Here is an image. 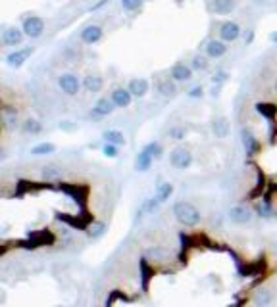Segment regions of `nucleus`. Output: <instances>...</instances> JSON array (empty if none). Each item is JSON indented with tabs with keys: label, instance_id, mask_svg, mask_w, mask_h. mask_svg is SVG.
<instances>
[{
	"label": "nucleus",
	"instance_id": "f257e3e1",
	"mask_svg": "<svg viewBox=\"0 0 277 307\" xmlns=\"http://www.w3.org/2000/svg\"><path fill=\"white\" fill-rule=\"evenodd\" d=\"M173 215L185 227H196L200 223V211L191 202H177L173 205Z\"/></svg>",
	"mask_w": 277,
	"mask_h": 307
},
{
	"label": "nucleus",
	"instance_id": "f03ea898",
	"mask_svg": "<svg viewBox=\"0 0 277 307\" xmlns=\"http://www.w3.org/2000/svg\"><path fill=\"white\" fill-rule=\"evenodd\" d=\"M22 29L29 39H39L45 33V20L39 18V16H29V18L23 20Z\"/></svg>",
	"mask_w": 277,
	"mask_h": 307
},
{
	"label": "nucleus",
	"instance_id": "7ed1b4c3",
	"mask_svg": "<svg viewBox=\"0 0 277 307\" xmlns=\"http://www.w3.org/2000/svg\"><path fill=\"white\" fill-rule=\"evenodd\" d=\"M58 87L62 88L64 94L75 96V94L79 92V88H81V81H79L77 75H73V73H64V75L58 77Z\"/></svg>",
	"mask_w": 277,
	"mask_h": 307
},
{
	"label": "nucleus",
	"instance_id": "20e7f679",
	"mask_svg": "<svg viewBox=\"0 0 277 307\" xmlns=\"http://www.w3.org/2000/svg\"><path fill=\"white\" fill-rule=\"evenodd\" d=\"M169 163L175 169H189L193 163V154L185 148H175L173 152L169 154Z\"/></svg>",
	"mask_w": 277,
	"mask_h": 307
},
{
	"label": "nucleus",
	"instance_id": "39448f33",
	"mask_svg": "<svg viewBox=\"0 0 277 307\" xmlns=\"http://www.w3.org/2000/svg\"><path fill=\"white\" fill-rule=\"evenodd\" d=\"M239 35H241L239 23H235V22L222 23V27H220V37H222L223 43H233V41H237Z\"/></svg>",
	"mask_w": 277,
	"mask_h": 307
},
{
	"label": "nucleus",
	"instance_id": "423d86ee",
	"mask_svg": "<svg viewBox=\"0 0 277 307\" xmlns=\"http://www.w3.org/2000/svg\"><path fill=\"white\" fill-rule=\"evenodd\" d=\"M23 29H18V27H6L2 31V43L6 46H20L23 41Z\"/></svg>",
	"mask_w": 277,
	"mask_h": 307
},
{
	"label": "nucleus",
	"instance_id": "0eeeda50",
	"mask_svg": "<svg viewBox=\"0 0 277 307\" xmlns=\"http://www.w3.org/2000/svg\"><path fill=\"white\" fill-rule=\"evenodd\" d=\"M33 54V48H22V50H16V52H12V54H8L6 56V64L10 67H22L25 62H27V58Z\"/></svg>",
	"mask_w": 277,
	"mask_h": 307
},
{
	"label": "nucleus",
	"instance_id": "6e6552de",
	"mask_svg": "<svg viewBox=\"0 0 277 307\" xmlns=\"http://www.w3.org/2000/svg\"><path fill=\"white\" fill-rule=\"evenodd\" d=\"M229 219L233 223H239V225H245V223H250L252 221V211L245 205H235L229 209Z\"/></svg>",
	"mask_w": 277,
	"mask_h": 307
},
{
	"label": "nucleus",
	"instance_id": "1a4fd4ad",
	"mask_svg": "<svg viewBox=\"0 0 277 307\" xmlns=\"http://www.w3.org/2000/svg\"><path fill=\"white\" fill-rule=\"evenodd\" d=\"M102 35H104V31H102L100 25H87V27L81 31V41L87 44H94L102 39Z\"/></svg>",
	"mask_w": 277,
	"mask_h": 307
},
{
	"label": "nucleus",
	"instance_id": "9d476101",
	"mask_svg": "<svg viewBox=\"0 0 277 307\" xmlns=\"http://www.w3.org/2000/svg\"><path fill=\"white\" fill-rule=\"evenodd\" d=\"M171 79L177 81V83H185V81H191L193 79V67L185 66V64H175L171 67Z\"/></svg>",
	"mask_w": 277,
	"mask_h": 307
},
{
	"label": "nucleus",
	"instance_id": "9b49d317",
	"mask_svg": "<svg viewBox=\"0 0 277 307\" xmlns=\"http://www.w3.org/2000/svg\"><path fill=\"white\" fill-rule=\"evenodd\" d=\"M131 92H129V88H115L114 92H112V102L115 104V108H129V104H131Z\"/></svg>",
	"mask_w": 277,
	"mask_h": 307
},
{
	"label": "nucleus",
	"instance_id": "f8f14e48",
	"mask_svg": "<svg viewBox=\"0 0 277 307\" xmlns=\"http://www.w3.org/2000/svg\"><path fill=\"white\" fill-rule=\"evenodd\" d=\"M225 52H227V46H225L223 41L212 39V41L206 43V56H210V58H222Z\"/></svg>",
	"mask_w": 277,
	"mask_h": 307
},
{
	"label": "nucleus",
	"instance_id": "ddd939ff",
	"mask_svg": "<svg viewBox=\"0 0 277 307\" xmlns=\"http://www.w3.org/2000/svg\"><path fill=\"white\" fill-rule=\"evenodd\" d=\"M114 102H112V98H100L96 104H94V108H92V113L94 115H100V117H104V115H110L112 111H114Z\"/></svg>",
	"mask_w": 277,
	"mask_h": 307
},
{
	"label": "nucleus",
	"instance_id": "4468645a",
	"mask_svg": "<svg viewBox=\"0 0 277 307\" xmlns=\"http://www.w3.org/2000/svg\"><path fill=\"white\" fill-rule=\"evenodd\" d=\"M127 88H129V92H131L133 96L142 98V96L148 92V81H146V79H133Z\"/></svg>",
	"mask_w": 277,
	"mask_h": 307
},
{
	"label": "nucleus",
	"instance_id": "2eb2a0df",
	"mask_svg": "<svg viewBox=\"0 0 277 307\" xmlns=\"http://www.w3.org/2000/svg\"><path fill=\"white\" fill-rule=\"evenodd\" d=\"M212 8L216 14H222V16H227L235 10V0H214L212 2Z\"/></svg>",
	"mask_w": 277,
	"mask_h": 307
},
{
	"label": "nucleus",
	"instance_id": "dca6fc26",
	"mask_svg": "<svg viewBox=\"0 0 277 307\" xmlns=\"http://www.w3.org/2000/svg\"><path fill=\"white\" fill-rule=\"evenodd\" d=\"M102 138L108 142V144H115V146H123L125 144V134L117 129H110V131H104Z\"/></svg>",
	"mask_w": 277,
	"mask_h": 307
},
{
	"label": "nucleus",
	"instance_id": "f3484780",
	"mask_svg": "<svg viewBox=\"0 0 277 307\" xmlns=\"http://www.w3.org/2000/svg\"><path fill=\"white\" fill-rule=\"evenodd\" d=\"M83 85H85V88H87L89 92H100V90H102V85H104V81H102L100 75H92L91 73V75L85 77Z\"/></svg>",
	"mask_w": 277,
	"mask_h": 307
},
{
	"label": "nucleus",
	"instance_id": "a211bd4d",
	"mask_svg": "<svg viewBox=\"0 0 277 307\" xmlns=\"http://www.w3.org/2000/svg\"><path fill=\"white\" fill-rule=\"evenodd\" d=\"M171 194H173V184H169V182H162V184H158V188H156V196H154V200H156L158 204H164Z\"/></svg>",
	"mask_w": 277,
	"mask_h": 307
},
{
	"label": "nucleus",
	"instance_id": "6ab92c4d",
	"mask_svg": "<svg viewBox=\"0 0 277 307\" xmlns=\"http://www.w3.org/2000/svg\"><path fill=\"white\" fill-rule=\"evenodd\" d=\"M152 161H154V157L142 148V152L137 155V163H135V165H137L138 171H148L150 165H152Z\"/></svg>",
	"mask_w": 277,
	"mask_h": 307
},
{
	"label": "nucleus",
	"instance_id": "aec40b11",
	"mask_svg": "<svg viewBox=\"0 0 277 307\" xmlns=\"http://www.w3.org/2000/svg\"><path fill=\"white\" fill-rule=\"evenodd\" d=\"M158 92L162 96H175L177 88H175V81L173 79H164L158 83Z\"/></svg>",
	"mask_w": 277,
	"mask_h": 307
},
{
	"label": "nucleus",
	"instance_id": "412c9836",
	"mask_svg": "<svg viewBox=\"0 0 277 307\" xmlns=\"http://www.w3.org/2000/svg\"><path fill=\"white\" fill-rule=\"evenodd\" d=\"M212 129H214V134H216L218 138H225V136H227V131H229L227 119H223V117L216 119V121H214V125H212Z\"/></svg>",
	"mask_w": 277,
	"mask_h": 307
},
{
	"label": "nucleus",
	"instance_id": "4be33fe9",
	"mask_svg": "<svg viewBox=\"0 0 277 307\" xmlns=\"http://www.w3.org/2000/svg\"><path fill=\"white\" fill-rule=\"evenodd\" d=\"M56 152V146L52 144V142H41V144H37V146H33L31 148V154L33 155H48V154H54Z\"/></svg>",
	"mask_w": 277,
	"mask_h": 307
},
{
	"label": "nucleus",
	"instance_id": "5701e85b",
	"mask_svg": "<svg viewBox=\"0 0 277 307\" xmlns=\"http://www.w3.org/2000/svg\"><path fill=\"white\" fill-rule=\"evenodd\" d=\"M22 129L27 132V134H39V132L43 131V125H41L37 119H25Z\"/></svg>",
	"mask_w": 277,
	"mask_h": 307
},
{
	"label": "nucleus",
	"instance_id": "b1692460",
	"mask_svg": "<svg viewBox=\"0 0 277 307\" xmlns=\"http://www.w3.org/2000/svg\"><path fill=\"white\" fill-rule=\"evenodd\" d=\"M43 177L46 180H58L62 177V169L58 165H46L43 167Z\"/></svg>",
	"mask_w": 277,
	"mask_h": 307
},
{
	"label": "nucleus",
	"instance_id": "393cba45",
	"mask_svg": "<svg viewBox=\"0 0 277 307\" xmlns=\"http://www.w3.org/2000/svg\"><path fill=\"white\" fill-rule=\"evenodd\" d=\"M243 144H245V150H247V154H254L256 142H254V136L249 131H243Z\"/></svg>",
	"mask_w": 277,
	"mask_h": 307
},
{
	"label": "nucleus",
	"instance_id": "a878e982",
	"mask_svg": "<svg viewBox=\"0 0 277 307\" xmlns=\"http://www.w3.org/2000/svg\"><path fill=\"white\" fill-rule=\"evenodd\" d=\"M104 230H106V223H102V221H96V223H92L89 234H91L92 238H100V236L104 234Z\"/></svg>",
	"mask_w": 277,
	"mask_h": 307
},
{
	"label": "nucleus",
	"instance_id": "bb28decb",
	"mask_svg": "<svg viewBox=\"0 0 277 307\" xmlns=\"http://www.w3.org/2000/svg\"><path fill=\"white\" fill-rule=\"evenodd\" d=\"M191 67H193V69H196V71H204V69H208L206 56H194V58H193V64H191Z\"/></svg>",
	"mask_w": 277,
	"mask_h": 307
},
{
	"label": "nucleus",
	"instance_id": "cd10ccee",
	"mask_svg": "<svg viewBox=\"0 0 277 307\" xmlns=\"http://www.w3.org/2000/svg\"><path fill=\"white\" fill-rule=\"evenodd\" d=\"M144 150L150 154L154 159H158L162 155V146H160V142H148L146 146H144Z\"/></svg>",
	"mask_w": 277,
	"mask_h": 307
},
{
	"label": "nucleus",
	"instance_id": "c85d7f7f",
	"mask_svg": "<svg viewBox=\"0 0 277 307\" xmlns=\"http://www.w3.org/2000/svg\"><path fill=\"white\" fill-rule=\"evenodd\" d=\"M256 110H258V113H262L266 117H274L276 115V108L272 104H256Z\"/></svg>",
	"mask_w": 277,
	"mask_h": 307
},
{
	"label": "nucleus",
	"instance_id": "c756f323",
	"mask_svg": "<svg viewBox=\"0 0 277 307\" xmlns=\"http://www.w3.org/2000/svg\"><path fill=\"white\" fill-rule=\"evenodd\" d=\"M142 6V0H121V8L127 12H135Z\"/></svg>",
	"mask_w": 277,
	"mask_h": 307
},
{
	"label": "nucleus",
	"instance_id": "7c9ffc66",
	"mask_svg": "<svg viewBox=\"0 0 277 307\" xmlns=\"http://www.w3.org/2000/svg\"><path fill=\"white\" fill-rule=\"evenodd\" d=\"M256 213H258L260 217H270V215H272V211H270L268 204H264V202H260V204L256 205Z\"/></svg>",
	"mask_w": 277,
	"mask_h": 307
},
{
	"label": "nucleus",
	"instance_id": "2f4dec72",
	"mask_svg": "<svg viewBox=\"0 0 277 307\" xmlns=\"http://www.w3.org/2000/svg\"><path fill=\"white\" fill-rule=\"evenodd\" d=\"M169 136H171L173 140H183L185 129L183 127H171V129H169Z\"/></svg>",
	"mask_w": 277,
	"mask_h": 307
},
{
	"label": "nucleus",
	"instance_id": "473e14b6",
	"mask_svg": "<svg viewBox=\"0 0 277 307\" xmlns=\"http://www.w3.org/2000/svg\"><path fill=\"white\" fill-rule=\"evenodd\" d=\"M102 154H104L106 157H115V155H117V146H115V144H108V142H106V146L102 148Z\"/></svg>",
	"mask_w": 277,
	"mask_h": 307
},
{
	"label": "nucleus",
	"instance_id": "72a5a7b5",
	"mask_svg": "<svg viewBox=\"0 0 277 307\" xmlns=\"http://www.w3.org/2000/svg\"><path fill=\"white\" fill-rule=\"evenodd\" d=\"M212 81H214V83H225V81H227V73H225V71H218V73L212 77Z\"/></svg>",
	"mask_w": 277,
	"mask_h": 307
},
{
	"label": "nucleus",
	"instance_id": "f704fd0d",
	"mask_svg": "<svg viewBox=\"0 0 277 307\" xmlns=\"http://www.w3.org/2000/svg\"><path fill=\"white\" fill-rule=\"evenodd\" d=\"M202 94H204L202 87H194V88H191V90H189V96H191V98H200Z\"/></svg>",
	"mask_w": 277,
	"mask_h": 307
},
{
	"label": "nucleus",
	"instance_id": "c9c22d12",
	"mask_svg": "<svg viewBox=\"0 0 277 307\" xmlns=\"http://www.w3.org/2000/svg\"><path fill=\"white\" fill-rule=\"evenodd\" d=\"M272 41H276V43H277V33H274V35H272Z\"/></svg>",
	"mask_w": 277,
	"mask_h": 307
}]
</instances>
